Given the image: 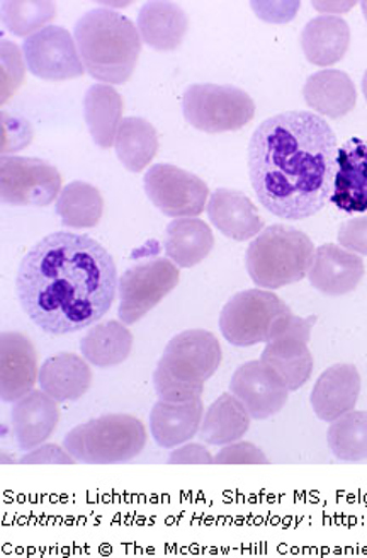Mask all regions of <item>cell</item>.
Wrapping results in <instances>:
<instances>
[{"label":"cell","instance_id":"obj_1","mask_svg":"<svg viewBox=\"0 0 367 558\" xmlns=\"http://www.w3.org/2000/svg\"><path fill=\"white\" fill-rule=\"evenodd\" d=\"M16 288L23 311L39 329L53 336L77 332L111 308L117 264L89 235L54 232L21 260Z\"/></svg>","mask_w":367,"mask_h":558},{"label":"cell","instance_id":"obj_2","mask_svg":"<svg viewBox=\"0 0 367 558\" xmlns=\"http://www.w3.org/2000/svg\"><path fill=\"white\" fill-rule=\"evenodd\" d=\"M337 136L309 111H288L260 123L248 145L252 186L264 208L284 220L314 217L332 198Z\"/></svg>","mask_w":367,"mask_h":558},{"label":"cell","instance_id":"obj_3","mask_svg":"<svg viewBox=\"0 0 367 558\" xmlns=\"http://www.w3.org/2000/svg\"><path fill=\"white\" fill-rule=\"evenodd\" d=\"M84 69L102 84H124L142 53V36L132 20L111 9L86 12L74 27Z\"/></svg>","mask_w":367,"mask_h":558},{"label":"cell","instance_id":"obj_4","mask_svg":"<svg viewBox=\"0 0 367 558\" xmlns=\"http://www.w3.org/2000/svg\"><path fill=\"white\" fill-rule=\"evenodd\" d=\"M221 345L209 330L191 329L178 333L167 344L154 373L159 400L186 402L201 399L205 384L220 368Z\"/></svg>","mask_w":367,"mask_h":558},{"label":"cell","instance_id":"obj_5","mask_svg":"<svg viewBox=\"0 0 367 558\" xmlns=\"http://www.w3.org/2000/svg\"><path fill=\"white\" fill-rule=\"evenodd\" d=\"M315 245L302 230L266 227L248 245L245 266L252 281L264 290H278L308 278Z\"/></svg>","mask_w":367,"mask_h":558},{"label":"cell","instance_id":"obj_6","mask_svg":"<svg viewBox=\"0 0 367 558\" xmlns=\"http://www.w3.org/2000/svg\"><path fill=\"white\" fill-rule=\"evenodd\" d=\"M147 438L144 423L135 415L109 414L74 427L63 446L77 463L120 465L138 457Z\"/></svg>","mask_w":367,"mask_h":558},{"label":"cell","instance_id":"obj_7","mask_svg":"<svg viewBox=\"0 0 367 558\" xmlns=\"http://www.w3.org/2000/svg\"><path fill=\"white\" fill-rule=\"evenodd\" d=\"M182 113L201 132H236L254 120L256 102L238 87L193 84L182 96Z\"/></svg>","mask_w":367,"mask_h":558},{"label":"cell","instance_id":"obj_8","mask_svg":"<svg viewBox=\"0 0 367 558\" xmlns=\"http://www.w3.org/2000/svg\"><path fill=\"white\" fill-rule=\"evenodd\" d=\"M291 312L272 291L245 290L227 302L220 315V330L223 338L236 348L267 342L272 324L281 315Z\"/></svg>","mask_w":367,"mask_h":558},{"label":"cell","instance_id":"obj_9","mask_svg":"<svg viewBox=\"0 0 367 558\" xmlns=\"http://www.w3.org/2000/svg\"><path fill=\"white\" fill-rule=\"evenodd\" d=\"M179 284V266L167 257L139 263L126 269L118 284L120 320L126 326L138 323L154 311Z\"/></svg>","mask_w":367,"mask_h":558},{"label":"cell","instance_id":"obj_10","mask_svg":"<svg viewBox=\"0 0 367 558\" xmlns=\"http://www.w3.org/2000/svg\"><path fill=\"white\" fill-rule=\"evenodd\" d=\"M62 190V175L47 160L0 157V199L5 205L48 206Z\"/></svg>","mask_w":367,"mask_h":558},{"label":"cell","instance_id":"obj_11","mask_svg":"<svg viewBox=\"0 0 367 558\" xmlns=\"http://www.w3.org/2000/svg\"><path fill=\"white\" fill-rule=\"evenodd\" d=\"M148 199L171 218H197L208 205L209 187L199 175L172 163H155L144 179Z\"/></svg>","mask_w":367,"mask_h":558},{"label":"cell","instance_id":"obj_12","mask_svg":"<svg viewBox=\"0 0 367 558\" xmlns=\"http://www.w3.org/2000/svg\"><path fill=\"white\" fill-rule=\"evenodd\" d=\"M24 62L35 77L60 82L84 74L74 36L62 26H48L24 39Z\"/></svg>","mask_w":367,"mask_h":558},{"label":"cell","instance_id":"obj_13","mask_svg":"<svg viewBox=\"0 0 367 558\" xmlns=\"http://www.w3.org/2000/svg\"><path fill=\"white\" fill-rule=\"evenodd\" d=\"M230 392L256 421H266L286 405L290 388L279 373L262 360L238 366L230 381Z\"/></svg>","mask_w":367,"mask_h":558},{"label":"cell","instance_id":"obj_14","mask_svg":"<svg viewBox=\"0 0 367 558\" xmlns=\"http://www.w3.org/2000/svg\"><path fill=\"white\" fill-rule=\"evenodd\" d=\"M363 257L337 244H323L315 248L309 266V284L327 296L347 295L363 281Z\"/></svg>","mask_w":367,"mask_h":558},{"label":"cell","instance_id":"obj_15","mask_svg":"<svg viewBox=\"0 0 367 558\" xmlns=\"http://www.w3.org/2000/svg\"><path fill=\"white\" fill-rule=\"evenodd\" d=\"M38 357L33 342L20 332L0 336V399L17 402L33 392L38 380Z\"/></svg>","mask_w":367,"mask_h":558},{"label":"cell","instance_id":"obj_16","mask_svg":"<svg viewBox=\"0 0 367 558\" xmlns=\"http://www.w3.org/2000/svg\"><path fill=\"white\" fill-rule=\"evenodd\" d=\"M330 202L344 214L367 211V142L364 140H348L339 148Z\"/></svg>","mask_w":367,"mask_h":558},{"label":"cell","instance_id":"obj_17","mask_svg":"<svg viewBox=\"0 0 367 558\" xmlns=\"http://www.w3.org/2000/svg\"><path fill=\"white\" fill-rule=\"evenodd\" d=\"M59 402L44 390H33L23 399L14 402L11 411L12 436L17 448L23 451L35 450L36 446L47 442L59 426Z\"/></svg>","mask_w":367,"mask_h":558},{"label":"cell","instance_id":"obj_18","mask_svg":"<svg viewBox=\"0 0 367 558\" xmlns=\"http://www.w3.org/2000/svg\"><path fill=\"white\" fill-rule=\"evenodd\" d=\"M359 396V369L348 363H339L321 373L309 400L318 418L333 423L356 409Z\"/></svg>","mask_w":367,"mask_h":558},{"label":"cell","instance_id":"obj_19","mask_svg":"<svg viewBox=\"0 0 367 558\" xmlns=\"http://www.w3.org/2000/svg\"><path fill=\"white\" fill-rule=\"evenodd\" d=\"M206 211L211 223L232 241H250L264 230L259 209L240 191L218 187L209 194Z\"/></svg>","mask_w":367,"mask_h":558},{"label":"cell","instance_id":"obj_20","mask_svg":"<svg viewBox=\"0 0 367 558\" xmlns=\"http://www.w3.org/2000/svg\"><path fill=\"white\" fill-rule=\"evenodd\" d=\"M203 415L205 408L201 399L186 402L159 400L150 412L151 438L163 450H174L178 446L189 442L199 433Z\"/></svg>","mask_w":367,"mask_h":558},{"label":"cell","instance_id":"obj_21","mask_svg":"<svg viewBox=\"0 0 367 558\" xmlns=\"http://www.w3.org/2000/svg\"><path fill=\"white\" fill-rule=\"evenodd\" d=\"M39 387L57 402H74L89 392L93 372L89 361L74 353L48 357L38 376Z\"/></svg>","mask_w":367,"mask_h":558},{"label":"cell","instance_id":"obj_22","mask_svg":"<svg viewBox=\"0 0 367 558\" xmlns=\"http://www.w3.org/2000/svg\"><path fill=\"white\" fill-rule=\"evenodd\" d=\"M306 105L321 117H345L356 108L357 90L354 82L342 70L325 69L309 75L303 89Z\"/></svg>","mask_w":367,"mask_h":558},{"label":"cell","instance_id":"obj_23","mask_svg":"<svg viewBox=\"0 0 367 558\" xmlns=\"http://www.w3.org/2000/svg\"><path fill=\"white\" fill-rule=\"evenodd\" d=\"M186 12L174 2H147L136 21L142 41L157 51H174L187 33Z\"/></svg>","mask_w":367,"mask_h":558},{"label":"cell","instance_id":"obj_24","mask_svg":"<svg viewBox=\"0 0 367 558\" xmlns=\"http://www.w3.org/2000/svg\"><path fill=\"white\" fill-rule=\"evenodd\" d=\"M351 44V29L342 17H314L302 33V48L308 62L318 66H330L341 62Z\"/></svg>","mask_w":367,"mask_h":558},{"label":"cell","instance_id":"obj_25","mask_svg":"<svg viewBox=\"0 0 367 558\" xmlns=\"http://www.w3.org/2000/svg\"><path fill=\"white\" fill-rule=\"evenodd\" d=\"M166 254L179 268H194L215 247V235L199 218H174L166 229Z\"/></svg>","mask_w":367,"mask_h":558},{"label":"cell","instance_id":"obj_26","mask_svg":"<svg viewBox=\"0 0 367 558\" xmlns=\"http://www.w3.org/2000/svg\"><path fill=\"white\" fill-rule=\"evenodd\" d=\"M123 97L109 84H94L87 89L84 117L97 147H114L123 121Z\"/></svg>","mask_w":367,"mask_h":558},{"label":"cell","instance_id":"obj_27","mask_svg":"<svg viewBox=\"0 0 367 558\" xmlns=\"http://www.w3.org/2000/svg\"><path fill=\"white\" fill-rule=\"evenodd\" d=\"M250 414L232 392L218 397L203 415L199 439L211 446L240 441L250 429Z\"/></svg>","mask_w":367,"mask_h":558},{"label":"cell","instance_id":"obj_28","mask_svg":"<svg viewBox=\"0 0 367 558\" xmlns=\"http://www.w3.org/2000/svg\"><path fill=\"white\" fill-rule=\"evenodd\" d=\"M306 339L296 336H279L266 342L260 360L272 366L290 392L302 388L314 373V354Z\"/></svg>","mask_w":367,"mask_h":558},{"label":"cell","instance_id":"obj_29","mask_svg":"<svg viewBox=\"0 0 367 558\" xmlns=\"http://www.w3.org/2000/svg\"><path fill=\"white\" fill-rule=\"evenodd\" d=\"M132 348L133 333L118 320L97 324L81 341L82 356L97 368L121 365L129 360Z\"/></svg>","mask_w":367,"mask_h":558},{"label":"cell","instance_id":"obj_30","mask_svg":"<svg viewBox=\"0 0 367 558\" xmlns=\"http://www.w3.org/2000/svg\"><path fill=\"white\" fill-rule=\"evenodd\" d=\"M114 148L118 159L130 172H142L157 156L159 135L150 121L124 118L114 140Z\"/></svg>","mask_w":367,"mask_h":558},{"label":"cell","instance_id":"obj_31","mask_svg":"<svg viewBox=\"0 0 367 558\" xmlns=\"http://www.w3.org/2000/svg\"><path fill=\"white\" fill-rule=\"evenodd\" d=\"M62 223L70 229H93L102 218L105 199L101 191L86 181L66 184L54 205Z\"/></svg>","mask_w":367,"mask_h":558},{"label":"cell","instance_id":"obj_32","mask_svg":"<svg viewBox=\"0 0 367 558\" xmlns=\"http://www.w3.org/2000/svg\"><path fill=\"white\" fill-rule=\"evenodd\" d=\"M327 442L333 457L341 462L367 460V412L354 409L330 423Z\"/></svg>","mask_w":367,"mask_h":558},{"label":"cell","instance_id":"obj_33","mask_svg":"<svg viewBox=\"0 0 367 558\" xmlns=\"http://www.w3.org/2000/svg\"><path fill=\"white\" fill-rule=\"evenodd\" d=\"M57 17V4L38 0H5L0 8V20L12 35L29 38L41 32Z\"/></svg>","mask_w":367,"mask_h":558},{"label":"cell","instance_id":"obj_34","mask_svg":"<svg viewBox=\"0 0 367 558\" xmlns=\"http://www.w3.org/2000/svg\"><path fill=\"white\" fill-rule=\"evenodd\" d=\"M0 57H2V102H5L23 82L24 63L20 47L8 39L0 41Z\"/></svg>","mask_w":367,"mask_h":558},{"label":"cell","instance_id":"obj_35","mask_svg":"<svg viewBox=\"0 0 367 558\" xmlns=\"http://www.w3.org/2000/svg\"><path fill=\"white\" fill-rule=\"evenodd\" d=\"M266 453L259 446L248 441H236L227 445L215 454V465H267Z\"/></svg>","mask_w":367,"mask_h":558},{"label":"cell","instance_id":"obj_36","mask_svg":"<svg viewBox=\"0 0 367 558\" xmlns=\"http://www.w3.org/2000/svg\"><path fill=\"white\" fill-rule=\"evenodd\" d=\"M339 242L357 256H367V215L351 218L339 229Z\"/></svg>","mask_w":367,"mask_h":558},{"label":"cell","instance_id":"obj_37","mask_svg":"<svg viewBox=\"0 0 367 558\" xmlns=\"http://www.w3.org/2000/svg\"><path fill=\"white\" fill-rule=\"evenodd\" d=\"M21 465H74L72 454L65 450V446L41 445L35 450L26 451L20 460Z\"/></svg>","mask_w":367,"mask_h":558},{"label":"cell","instance_id":"obj_38","mask_svg":"<svg viewBox=\"0 0 367 558\" xmlns=\"http://www.w3.org/2000/svg\"><path fill=\"white\" fill-rule=\"evenodd\" d=\"M171 465H213L215 457L205 445L199 442H186L178 446L169 454Z\"/></svg>","mask_w":367,"mask_h":558},{"label":"cell","instance_id":"obj_39","mask_svg":"<svg viewBox=\"0 0 367 558\" xmlns=\"http://www.w3.org/2000/svg\"><path fill=\"white\" fill-rule=\"evenodd\" d=\"M252 8L266 23L284 24L296 16L302 2H252Z\"/></svg>","mask_w":367,"mask_h":558},{"label":"cell","instance_id":"obj_40","mask_svg":"<svg viewBox=\"0 0 367 558\" xmlns=\"http://www.w3.org/2000/svg\"><path fill=\"white\" fill-rule=\"evenodd\" d=\"M315 9L320 12H345L354 2H314Z\"/></svg>","mask_w":367,"mask_h":558},{"label":"cell","instance_id":"obj_41","mask_svg":"<svg viewBox=\"0 0 367 558\" xmlns=\"http://www.w3.org/2000/svg\"><path fill=\"white\" fill-rule=\"evenodd\" d=\"M363 93H364V97H366V101H367V70H366V74H364V77H363Z\"/></svg>","mask_w":367,"mask_h":558},{"label":"cell","instance_id":"obj_42","mask_svg":"<svg viewBox=\"0 0 367 558\" xmlns=\"http://www.w3.org/2000/svg\"><path fill=\"white\" fill-rule=\"evenodd\" d=\"M363 12H364V17H366V21H367V2H363Z\"/></svg>","mask_w":367,"mask_h":558}]
</instances>
